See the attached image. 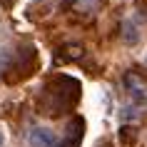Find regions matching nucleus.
<instances>
[{"mask_svg":"<svg viewBox=\"0 0 147 147\" xmlns=\"http://www.w3.org/2000/svg\"><path fill=\"white\" fill-rule=\"evenodd\" d=\"M80 97V82L67 78V75H57L45 85L42 95H40V110L42 115L57 117L65 110H70Z\"/></svg>","mask_w":147,"mask_h":147,"instance_id":"f257e3e1","label":"nucleus"},{"mask_svg":"<svg viewBox=\"0 0 147 147\" xmlns=\"http://www.w3.org/2000/svg\"><path fill=\"white\" fill-rule=\"evenodd\" d=\"M82 132H85V122H82L80 117H75V120L67 125V137H62L60 142H55L53 147H78L80 140H82Z\"/></svg>","mask_w":147,"mask_h":147,"instance_id":"f03ea898","label":"nucleus"},{"mask_svg":"<svg viewBox=\"0 0 147 147\" xmlns=\"http://www.w3.org/2000/svg\"><path fill=\"white\" fill-rule=\"evenodd\" d=\"M82 55H85V47H82V45H78V42H67V45L57 47L55 62H57V65H65V62H78V60H82Z\"/></svg>","mask_w":147,"mask_h":147,"instance_id":"7ed1b4c3","label":"nucleus"},{"mask_svg":"<svg viewBox=\"0 0 147 147\" xmlns=\"http://www.w3.org/2000/svg\"><path fill=\"white\" fill-rule=\"evenodd\" d=\"M72 13L78 18H85V20H90V18H95L97 13H100L102 8V0H72Z\"/></svg>","mask_w":147,"mask_h":147,"instance_id":"20e7f679","label":"nucleus"},{"mask_svg":"<svg viewBox=\"0 0 147 147\" xmlns=\"http://www.w3.org/2000/svg\"><path fill=\"white\" fill-rule=\"evenodd\" d=\"M30 145L32 147H53L55 145L53 130H47V127H35V130L30 132Z\"/></svg>","mask_w":147,"mask_h":147,"instance_id":"39448f33","label":"nucleus"},{"mask_svg":"<svg viewBox=\"0 0 147 147\" xmlns=\"http://www.w3.org/2000/svg\"><path fill=\"white\" fill-rule=\"evenodd\" d=\"M125 87H127L135 97L145 100V80L140 78L137 72H127V75H125Z\"/></svg>","mask_w":147,"mask_h":147,"instance_id":"423d86ee","label":"nucleus"},{"mask_svg":"<svg viewBox=\"0 0 147 147\" xmlns=\"http://www.w3.org/2000/svg\"><path fill=\"white\" fill-rule=\"evenodd\" d=\"M122 40L127 42V45H135V42L140 40V35H137V28H135V25H132L130 20H125V23H122Z\"/></svg>","mask_w":147,"mask_h":147,"instance_id":"0eeeda50","label":"nucleus"},{"mask_svg":"<svg viewBox=\"0 0 147 147\" xmlns=\"http://www.w3.org/2000/svg\"><path fill=\"white\" fill-rule=\"evenodd\" d=\"M120 140H122L125 145H132V142L137 140V130H135V127H130V125L120 127Z\"/></svg>","mask_w":147,"mask_h":147,"instance_id":"6e6552de","label":"nucleus"},{"mask_svg":"<svg viewBox=\"0 0 147 147\" xmlns=\"http://www.w3.org/2000/svg\"><path fill=\"white\" fill-rule=\"evenodd\" d=\"M10 60H13V53H10V50H0V75H3V72H8Z\"/></svg>","mask_w":147,"mask_h":147,"instance_id":"1a4fd4ad","label":"nucleus"},{"mask_svg":"<svg viewBox=\"0 0 147 147\" xmlns=\"http://www.w3.org/2000/svg\"><path fill=\"white\" fill-rule=\"evenodd\" d=\"M97 147H112V145H110V142H100Z\"/></svg>","mask_w":147,"mask_h":147,"instance_id":"9d476101","label":"nucleus"},{"mask_svg":"<svg viewBox=\"0 0 147 147\" xmlns=\"http://www.w3.org/2000/svg\"><path fill=\"white\" fill-rule=\"evenodd\" d=\"M13 3H15V0H3V5H13Z\"/></svg>","mask_w":147,"mask_h":147,"instance_id":"9b49d317","label":"nucleus"},{"mask_svg":"<svg viewBox=\"0 0 147 147\" xmlns=\"http://www.w3.org/2000/svg\"><path fill=\"white\" fill-rule=\"evenodd\" d=\"M3 142H5V137H3V132H0V147H3Z\"/></svg>","mask_w":147,"mask_h":147,"instance_id":"f8f14e48","label":"nucleus"},{"mask_svg":"<svg viewBox=\"0 0 147 147\" xmlns=\"http://www.w3.org/2000/svg\"><path fill=\"white\" fill-rule=\"evenodd\" d=\"M35 3H40V0H35Z\"/></svg>","mask_w":147,"mask_h":147,"instance_id":"ddd939ff","label":"nucleus"}]
</instances>
